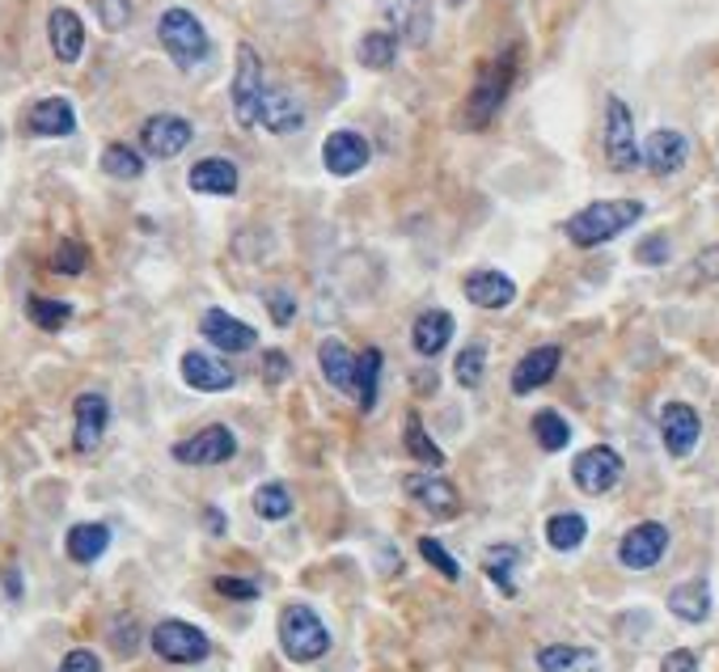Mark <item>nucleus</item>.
Segmentation results:
<instances>
[{
    "instance_id": "f257e3e1",
    "label": "nucleus",
    "mask_w": 719,
    "mask_h": 672,
    "mask_svg": "<svg viewBox=\"0 0 719 672\" xmlns=\"http://www.w3.org/2000/svg\"><path fill=\"white\" fill-rule=\"evenodd\" d=\"M639 220H643V204L639 199H597V204L575 211L568 225H563V233H568L571 246L597 250V246H605L613 237H622Z\"/></svg>"
},
{
    "instance_id": "f03ea898",
    "label": "nucleus",
    "mask_w": 719,
    "mask_h": 672,
    "mask_svg": "<svg viewBox=\"0 0 719 672\" xmlns=\"http://www.w3.org/2000/svg\"><path fill=\"white\" fill-rule=\"evenodd\" d=\"M512 81H516V51H512V47H504L495 60L479 63V77H474V85H470V98H465L462 123L470 127V131H483V127L500 115V106L508 102Z\"/></svg>"
},
{
    "instance_id": "7ed1b4c3",
    "label": "nucleus",
    "mask_w": 719,
    "mask_h": 672,
    "mask_svg": "<svg viewBox=\"0 0 719 672\" xmlns=\"http://www.w3.org/2000/svg\"><path fill=\"white\" fill-rule=\"evenodd\" d=\"M157 39H161V47H166V56L183 72H190V68H199V63L211 56V39L208 30H204V21L195 18L190 9H166L161 13V21H157Z\"/></svg>"
},
{
    "instance_id": "20e7f679",
    "label": "nucleus",
    "mask_w": 719,
    "mask_h": 672,
    "mask_svg": "<svg viewBox=\"0 0 719 672\" xmlns=\"http://www.w3.org/2000/svg\"><path fill=\"white\" fill-rule=\"evenodd\" d=\"M279 648L293 664H314L331 652V631L309 605H288L279 613Z\"/></svg>"
},
{
    "instance_id": "39448f33",
    "label": "nucleus",
    "mask_w": 719,
    "mask_h": 672,
    "mask_svg": "<svg viewBox=\"0 0 719 672\" xmlns=\"http://www.w3.org/2000/svg\"><path fill=\"white\" fill-rule=\"evenodd\" d=\"M267 81H263V60L250 42H237V72H233V119L237 127H258V106H263Z\"/></svg>"
},
{
    "instance_id": "423d86ee",
    "label": "nucleus",
    "mask_w": 719,
    "mask_h": 672,
    "mask_svg": "<svg viewBox=\"0 0 719 672\" xmlns=\"http://www.w3.org/2000/svg\"><path fill=\"white\" fill-rule=\"evenodd\" d=\"M152 652L169 660V664H204L211 652L208 634L199 631V626H190L183 617H166V622H157L152 626Z\"/></svg>"
},
{
    "instance_id": "0eeeda50",
    "label": "nucleus",
    "mask_w": 719,
    "mask_h": 672,
    "mask_svg": "<svg viewBox=\"0 0 719 672\" xmlns=\"http://www.w3.org/2000/svg\"><path fill=\"white\" fill-rule=\"evenodd\" d=\"M605 161L618 174H631V169L643 166V152H639V140H634L631 106L622 102V98H613V93L610 102H605Z\"/></svg>"
},
{
    "instance_id": "6e6552de",
    "label": "nucleus",
    "mask_w": 719,
    "mask_h": 672,
    "mask_svg": "<svg viewBox=\"0 0 719 672\" xmlns=\"http://www.w3.org/2000/svg\"><path fill=\"white\" fill-rule=\"evenodd\" d=\"M622 457H618V448H610V444H592V448H584L575 462H571V478H575V486L584 491V495H605V491H613V486L622 483Z\"/></svg>"
},
{
    "instance_id": "1a4fd4ad",
    "label": "nucleus",
    "mask_w": 719,
    "mask_h": 672,
    "mask_svg": "<svg viewBox=\"0 0 719 672\" xmlns=\"http://www.w3.org/2000/svg\"><path fill=\"white\" fill-rule=\"evenodd\" d=\"M664 550H669V528L660 525V521H643V525H634L622 533V542H618V563L627 571H652L660 559H664Z\"/></svg>"
},
{
    "instance_id": "9d476101",
    "label": "nucleus",
    "mask_w": 719,
    "mask_h": 672,
    "mask_svg": "<svg viewBox=\"0 0 719 672\" xmlns=\"http://www.w3.org/2000/svg\"><path fill=\"white\" fill-rule=\"evenodd\" d=\"M169 453H174V462L178 465H225L233 453H237V436H233L225 423H211L204 432L178 441Z\"/></svg>"
},
{
    "instance_id": "9b49d317",
    "label": "nucleus",
    "mask_w": 719,
    "mask_h": 672,
    "mask_svg": "<svg viewBox=\"0 0 719 672\" xmlns=\"http://www.w3.org/2000/svg\"><path fill=\"white\" fill-rule=\"evenodd\" d=\"M195 140V127H190V119H183V115H152V119H145V127H140V148H145L148 157H157V161H169V157H178L183 148Z\"/></svg>"
},
{
    "instance_id": "f8f14e48",
    "label": "nucleus",
    "mask_w": 719,
    "mask_h": 672,
    "mask_svg": "<svg viewBox=\"0 0 719 672\" xmlns=\"http://www.w3.org/2000/svg\"><path fill=\"white\" fill-rule=\"evenodd\" d=\"M381 18L406 47H423L432 39V0H381Z\"/></svg>"
},
{
    "instance_id": "ddd939ff",
    "label": "nucleus",
    "mask_w": 719,
    "mask_h": 672,
    "mask_svg": "<svg viewBox=\"0 0 719 672\" xmlns=\"http://www.w3.org/2000/svg\"><path fill=\"white\" fill-rule=\"evenodd\" d=\"M702 436V419L690 402H664L660 411V441L669 448V457H690Z\"/></svg>"
},
{
    "instance_id": "4468645a",
    "label": "nucleus",
    "mask_w": 719,
    "mask_h": 672,
    "mask_svg": "<svg viewBox=\"0 0 719 672\" xmlns=\"http://www.w3.org/2000/svg\"><path fill=\"white\" fill-rule=\"evenodd\" d=\"M368 157H373V148H368V140H364L360 131H352V127L331 131L326 145H322V166H326V174H335V178H352V174H360V169L368 166Z\"/></svg>"
},
{
    "instance_id": "2eb2a0df",
    "label": "nucleus",
    "mask_w": 719,
    "mask_h": 672,
    "mask_svg": "<svg viewBox=\"0 0 719 672\" xmlns=\"http://www.w3.org/2000/svg\"><path fill=\"white\" fill-rule=\"evenodd\" d=\"M106 423H110V402L102 394H77V402H72V448L93 453L106 436Z\"/></svg>"
},
{
    "instance_id": "dca6fc26",
    "label": "nucleus",
    "mask_w": 719,
    "mask_h": 672,
    "mask_svg": "<svg viewBox=\"0 0 719 672\" xmlns=\"http://www.w3.org/2000/svg\"><path fill=\"white\" fill-rule=\"evenodd\" d=\"M199 335L208 338L216 352H225V356H237V352L258 347V330L246 326V322H237V317L225 314V309H208L204 322H199Z\"/></svg>"
},
{
    "instance_id": "f3484780",
    "label": "nucleus",
    "mask_w": 719,
    "mask_h": 672,
    "mask_svg": "<svg viewBox=\"0 0 719 672\" xmlns=\"http://www.w3.org/2000/svg\"><path fill=\"white\" fill-rule=\"evenodd\" d=\"M639 152H643V166L652 169L656 178H669V174H677L690 161V140L681 131H673V127H660V131H652L639 145Z\"/></svg>"
},
{
    "instance_id": "a211bd4d",
    "label": "nucleus",
    "mask_w": 719,
    "mask_h": 672,
    "mask_svg": "<svg viewBox=\"0 0 719 672\" xmlns=\"http://www.w3.org/2000/svg\"><path fill=\"white\" fill-rule=\"evenodd\" d=\"M402 486H406V495H411L420 507H427L432 516H453V512L462 507L457 486L444 483L436 470H432V474H427V470H423V474H406V478H402Z\"/></svg>"
},
{
    "instance_id": "6ab92c4d",
    "label": "nucleus",
    "mask_w": 719,
    "mask_h": 672,
    "mask_svg": "<svg viewBox=\"0 0 719 672\" xmlns=\"http://www.w3.org/2000/svg\"><path fill=\"white\" fill-rule=\"evenodd\" d=\"M559 364H563V347H554V343L533 347V352L516 359V368H512V394H521V398H525V394H533V389H542L546 381H554Z\"/></svg>"
},
{
    "instance_id": "aec40b11",
    "label": "nucleus",
    "mask_w": 719,
    "mask_h": 672,
    "mask_svg": "<svg viewBox=\"0 0 719 672\" xmlns=\"http://www.w3.org/2000/svg\"><path fill=\"white\" fill-rule=\"evenodd\" d=\"M178 373H183V381H187L190 389H199V394H225V389L237 385L229 364L208 356V352H187L183 364H178Z\"/></svg>"
},
{
    "instance_id": "412c9836",
    "label": "nucleus",
    "mask_w": 719,
    "mask_h": 672,
    "mask_svg": "<svg viewBox=\"0 0 719 672\" xmlns=\"http://www.w3.org/2000/svg\"><path fill=\"white\" fill-rule=\"evenodd\" d=\"M26 127H30V136H42V140H63V136L77 131V110L68 98L56 93V98H42V102L30 106Z\"/></svg>"
},
{
    "instance_id": "4be33fe9",
    "label": "nucleus",
    "mask_w": 719,
    "mask_h": 672,
    "mask_svg": "<svg viewBox=\"0 0 719 672\" xmlns=\"http://www.w3.org/2000/svg\"><path fill=\"white\" fill-rule=\"evenodd\" d=\"M465 300L479 305V309H508L516 300V284L512 275L495 271V267H483V271H470L465 275Z\"/></svg>"
},
{
    "instance_id": "5701e85b",
    "label": "nucleus",
    "mask_w": 719,
    "mask_h": 672,
    "mask_svg": "<svg viewBox=\"0 0 719 672\" xmlns=\"http://www.w3.org/2000/svg\"><path fill=\"white\" fill-rule=\"evenodd\" d=\"M187 187L195 195H220V199H229L242 187V174H237V166H233L229 157H204V161L190 166Z\"/></svg>"
},
{
    "instance_id": "b1692460",
    "label": "nucleus",
    "mask_w": 719,
    "mask_h": 672,
    "mask_svg": "<svg viewBox=\"0 0 719 672\" xmlns=\"http://www.w3.org/2000/svg\"><path fill=\"white\" fill-rule=\"evenodd\" d=\"M47 39H51V51L60 63H77L85 51V21L77 9H51L47 18Z\"/></svg>"
},
{
    "instance_id": "393cba45",
    "label": "nucleus",
    "mask_w": 719,
    "mask_h": 672,
    "mask_svg": "<svg viewBox=\"0 0 719 672\" xmlns=\"http://www.w3.org/2000/svg\"><path fill=\"white\" fill-rule=\"evenodd\" d=\"M258 127H267L272 136H293L305 127V106L284 89H267L263 106H258Z\"/></svg>"
},
{
    "instance_id": "a878e982",
    "label": "nucleus",
    "mask_w": 719,
    "mask_h": 672,
    "mask_svg": "<svg viewBox=\"0 0 719 672\" xmlns=\"http://www.w3.org/2000/svg\"><path fill=\"white\" fill-rule=\"evenodd\" d=\"M317 368H322V377L331 381L335 389H343L347 398L356 394V352H352L343 338H322V347H317Z\"/></svg>"
},
{
    "instance_id": "bb28decb",
    "label": "nucleus",
    "mask_w": 719,
    "mask_h": 672,
    "mask_svg": "<svg viewBox=\"0 0 719 672\" xmlns=\"http://www.w3.org/2000/svg\"><path fill=\"white\" fill-rule=\"evenodd\" d=\"M449 338H453V314L449 309H427V314L415 317V326H411V347H415V356L432 359L441 356L444 347H449Z\"/></svg>"
},
{
    "instance_id": "cd10ccee",
    "label": "nucleus",
    "mask_w": 719,
    "mask_h": 672,
    "mask_svg": "<svg viewBox=\"0 0 719 672\" xmlns=\"http://www.w3.org/2000/svg\"><path fill=\"white\" fill-rule=\"evenodd\" d=\"M106 546H110V528H106L102 521H85V525H72V528H68V537H63V550H68V559H72V563H81V567L98 563V559L106 554Z\"/></svg>"
},
{
    "instance_id": "c85d7f7f",
    "label": "nucleus",
    "mask_w": 719,
    "mask_h": 672,
    "mask_svg": "<svg viewBox=\"0 0 719 672\" xmlns=\"http://www.w3.org/2000/svg\"><path fill=\"white\" fill-rule=\"evenodd\" d=\"M669 613L681 617V622H690V626L707 622V617H711V584H707V580H686V584H677V589L669 592Z\"/></svg>"
},
{
    "instance_id": "c756f323",
    "label": "nucleus",
    "mask_w": 719,
    "mask_h": 672,
    "mask_svg": "<svg viewBox=\"0 0 719 672\" xmlns=\"http://www.w3.org/2000/svg\"><path fill=\"white\" fill-rule=\"evenodd\" d=\"M538 669L542 672H601V655L592 648H575V643H550L538 652Z\"/></svg>"
},
{
    "instance_id": "7c9ffc66",
    "label": "nucleus",
    "mask_w": 719,
    "mask_h": 672,
    "mask_svg": "<svg viewBox=\"0 0 719 672\" xmlns=\"http://www.w3.org/2000/svg\"><path fill=\"white\" fill-rule=\"evenodd\" d=\"M398 34H390V30H368L356 47V60L368 68V72H385V68H394L398 60Z\"/></svg>"
},
{
    "instance_id": "2f4dec72",
    "label": "nucleus",
    "mask_w": 719,
    "mask_h": 672,
    "mask_svg": "<svg viewBox=\"0 0 719 672\" xmlns=\"http://www.w3.org/2000/svg\"><path fill=\"white\" fill-rule=\"evenodd\" d=\"M584 537H589V521H584L580 512H554L546 521V542H550V550H559V554L580 550L584 546Z\"/></svg>"
},
{
    "instance_id": "473e14b6",
    "label": "nucleus",
    "mask_w": 719,
    "mask_h": 672,
    "mask_svg": "<svg viewBox=\"0 0 719 672\" xmlns=\"http://www.w3.org/2000/svg\"><path fill=\"white\" fill-rule=\"evenodd\" d=\"M381 364H385V356H381L377 347H364L356 356V394H352V398L360 402V411H373V406H377Z\"/></svg>"
},
{
    "instance_id": "72a5a7b5",
    "label": "nucleus",
    "mask_w": 719,
    "mask_h": 672,
    "mask_svg": "<svg viewBox=\"0 0 719 672\" xmlns=\"http://www.w3.org/2000/svg\"><path fill=\"white\" fill-rule=\"evenodd\" d=\"M516 563H521V550L516 546H491L483 559V571L486 580L495 584V589L504 592V596H516V580H512V571H516Z\"/></svg>"
},
{
    "instance_id": "f704fd0d",
    "label": "nucleus",
    "mask_w": 719,
    "mask_h": 672,
    "mask_svg": "<svg viewBox=\"0 0 719 672\" xmlns=\"http://www.w3.org/2000/svg\"><path fill=\"white\" fill-rule=\"evenodd\" d=\"M402 444H406V453L415 457L420 465H427V470H441L444 465V453H441V444L432 441L427 432H423V419L411 411L406 415V432H402Z\"/></svg>"
},
{
    "instance_id": "c9c22d12",
    "label": "nucleus",
    "mask_w": 719,
    "mask_h": 672,
    "mask_svg": "<svg viewBox=\"0 0 719 672\" xmlns=\"http://www.w3.org/2000/svg\"><path fill=\"white\" fill-rule=\"evenodd\" d=\"M529 427H533V441L542 444V453H563L571 444V423L559 411H538Z\"/></svg>"
},
{
    "instance_id": "e433bc0d",
    "label": "nucleus",
    "mask_w": 719,
    "mask_h": 672,
    "mask_svg": "<svg viewBox=\"0 0 719 672\" xmlns=\"http://www.w3.org/2000/svg\"><path fill=\"white\" fill-rule=\"evenodd\" d=\"M26 317H30L39 330L56 335V330H63V326L72 322V305H68V300H51V296H30V300H26Z\"/></svg>"
},
{
    "instance_id": "4c0bfd02",
    "label": "nucleus",
    "mask_w": 719,
    "mask_h": 672,
    "mask_svg": "<svg viewBox=\"0 0 719 672\" xmlns=\"http://www.w3.org/2000/svg\"><path fill=\"white\" fill-rule=\"evenodd\" d=\"M102 174L106 178H119V182H136L145 174V157L131 145H106L102 148Z\"/></svg>"
},
{
    "instance_id": "58836bf2",
    "label": "nucleus",
    "mask_w": 719,
    "mask_h": 672,
    "mask_svg": "<svg viewBox=\"0 0 719 672\" xmlns=\"http://www.w3.org/2000/svg\"><path fill=\"white\" fill-rule=\"evenodd\" d=\"M254 512H258L263 521H284V516L293 512V495H288V486L263 483L258 491H254Z\"/></svg>"
},
{
    "instance_id": "ea45409f",
    "label": "nucleus",
    "mask_w": 719,
    "mask_h": 672,
    "mask_svg": "<svg viewBox=\"0 0 719 672\" xmlns=\"http://www.w3.org/2000/svg\"><path fill=\"white\" fill-rule=\"evenodd\" d=\"M483 373H486V347L483 343L462 347V356L453 359V377H457V385H462V389H474V385L483 381Z\"/></svg>"
},
{
    "instance_id": "a19ab883",
    "label": "nucleus",
    "mask_w": 719,
    "mask_h": 672,
    "mask_svg": "<svg viewBox=\"0 0 719 672\" xmlns=\"http://www.w3.org/2000/svg\"><path fill=\"white\" fill-rule=\"evenodd\" d=\"M89 267V250H85V241H72V237H63L56 254H51V271L56 275H81Z\"/></svg>"
},
{
    "instance_id": "79ce46f5",
    "label": "nucleus",
    "mask_w": 719,
    "mask_h": 672,
    "mask_svg": "<svg viewBox=\"0 0 719 672\" xmlns=\"http://www.w3.org/2000/svg\"><path fill=\"white\" fill-rule=\"evenodd\" d=\"M420 554L427 567H436L444 575V580H462V567H457V559L449 554V550L436 542V537H420Z\"/></svg>"
},
{
    "instance_id": "37998d69",
    "label": "nucleus",
    "mask_w": 719,
    "mask_h": 672,
    "mask_svg": "<svg viewBox=\"0 0 719 672\" xmlns=\"http://www.w3.org/2000/svg\"><path fill=\"white\" fill-rule=\"evenodd\" d=\"M216 592L229 596V601H258V596H263L258 580H242V575H220V580H216Z\"/></svg>"
},
{
    "instance_id": "c03bdc74",
    "label": "nucleus",
    "mask_w": 719,
    "mask_h": 672,
    "mask_svg": "<svg viewBox=\"0 0 719 672\" xmlns=\"http://www.w3.org/2000/svg\"><path fill=\"white\" fill-rule=\"evenodd\" d=\"M267 314H272L275 326H293L296 317V300L288 288H267Z\"/></svg>"
},
{
    "instance_id": "a18cd8bd",
    "label": "nucleus",
    "mask_w": 719,
    "mask_h": 672,
    "mask_svg": "<svg viewBox=\"0 0 719 672\" xmlns=\"http://www.w3.org/2000/svg\"><path fill=\"white\" fill-rule=\"evenodd\" d=\"M93 9H98V21L106 30H124L131 21V0H93Z\"/></svg>"
},
{
    "instance_id": "49530a36",
    "label": "nucleus",
    "mask_w": 719,
    "mask_h": 672,
    "mask_svg": "<svg viewBox=\"0 0 719 672\" xmlns=\"http://www.w3.org/2000/svg\"><path fill=\"white\" fill-rule=\"evenodd\" d=\"M110 643H115V652L119 655L136 652V643H140V626H136V617H115V626H110Z\"/></svg>"
},
{
    "instance_id": "de8ad7c7",
    "label": "nucleus",
    "mask_w": 719,
    "mask_h": 672,
    "mask_svg": "<svg viewBox=\"0 0 719 672\" xmlns=\"http://www.w3.org/2000/svg\"><path fill=\"white\" fill-rule=\"evenodd\" d=\"M634 258H639L643 267H664V263H669V237H664V233H652L648 241H639Z\"/></svg>"
},
{
    "instance_id": "09e8293b",
    "label": "nucleus",
    "mask_w": 719,
    "mask_h": 672,
    "mask_svg": "<svg viewBox=\"0 0 719 672\" xmlns=\"http://www.w3.org/2000/svg\"><path fill=\"white\" fill-rule=\"evenodd\" d=\"M60 672H102V660L89 652V648H72L60 660Z\"/></svg>"
},
{
    "instance_id": "8fccbe9b",
    "label": "nucleus",
    "mask_w": 719,
    "mask_h": 672,
    "mask_svg": "<svg viewBox=\"0 0 719 672\" xmlns=\"http://www.w3.org/2000/svg\"><path fill=\"white\" fill-rule=\"evenodd\" d=\"M695 275L702 284H716L719 279V246H707V250L695 258Z\"/></svg>"
},
{
    "instance_id": "3c124183",
    "label": "nucleus",
    "mask_w": 719,
    "mask_h": 672,
    "mask_svg": "<svg viewBox=\"0 0 719 672\" xmlns=\"http://www.w3.org/2000/svg\"><path fill=\"white\" fill-rule=\"evenodd\" d=\"M660 672H698V655L690 648H677L660 660Z\"/></svg>"
},
{
    "instance_id": "603ef678",
    "label": "nucleus",
    "mask_w": 719,
    "mask_h": 672,
    "mask_svg": "<svg viewBox=\"0 0 719 672\" xmlns=\"http://www.w3.org/2000/svg\"><path fill=\"white\" fill-rule=\"evenodd\" d=\"M288 368H293V364H288L284 352H267V356H263V377L272 381V385H279V381L288 377Z\"/></svg>"
},
{
    "instance_id": "864d4df0",
    "label": "nucleus",
    "mask_w": 719,
    "mask_h": 672,
    "mask_svg": "<svg viewBox=\"0 0 719 672\" xmlns=\"http://www.w3.org/2000/svg\"><path fill=\"white\" fill-rule=\"evenodd\" d=\"M204 525H208V533L211 537H220L225 528H229V516L220 512V507H204Z\"/></svg>"
},
{
    "instance_id": "5fc2aeb1",
    "label": "nucleus",
    "mask_w": 719,
    "mask_h": 672,
    "mask_svg": "<svg viewBox=\"0 0 719 672\" xmlns=\"http://www.w3.org/2000/svg\"><path fill=\"white\" fill-rule=\"evenodd\" d=\"M4 584H9V596L18 601V596H21V580H18V571H13V567L4 571Z\"/></svg>"
},
{
    "instance_id": "6e6d98bb",
    "label": "nucleus",
    "mask_w": 719,
    "mask_h": 672,
    "mask_svg": "<svg viewBox=\"0 0 719 672\" xmlns=\"http://www.w3.org/2000/svg\"><path fill=\"white\" fill-rule=\"evenodd\" d=\"M449 4H462V0H449Z\"/></svg>"
}]
</instances>
